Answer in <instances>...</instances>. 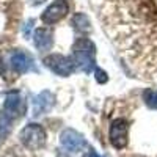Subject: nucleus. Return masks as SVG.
Here are the masks:
<instances>
[{
    "label": "nucleus",
    "instance_id": "obj_1",
    "mask_svg": "<svg viewBox=\"0 0 157 157\" xmlns=\"http://www.w3.org/2000/svg\"><path fill=\"white\" fill-rule=\"evenodd\" d=\"M72 60L75 68L83 72H91L96 63V46L88 38H78L72 46Z\"/></svg>",
    "mask_w": 157,
    "mask_h": 157
},
{
    "label": "nucleus",
    "instance_id": "obj_2",
    "mask_svg": "<svg viewBox=\"0 0 157 157\" xmlns=\"http://www.w3.org/2000/svg\"><path fill=\"white\" fill-rule=\"evenodd\" d=\"M19 138L25 148L36 151L46 145V130L43 129V126H39L36 123H30L21 130Z\"/></svg>",
    "mask_w": 157,
    "mask_h": 157
},
{
    "label": "nucleus",
    "instance_id": "obj_3",
    "mask_svg": "<svg viewBox=\"0 0 157 157\" xmlns=\"http://www.w3.org/2000/svg\"><path fill=\"white\" fill-rule=\"evenodd\" d=\"M44 64L57 75H61V77H68L74 72L75 69V63L71 57H66V55H60V54H52V55H47L44 58Z\"/></svg>",
    "mask_w": 157,
    "mask_h": 157
},
{
    "label": "nucleus",
    "instance_id": "obj_4",
    "mask_svg": "<svg viewBox=\"0 0 157 157\" xmlns=\"http://www.w3.org/2000/svg\"><path fill=\"white\" fill-rule=\"evenodd\" d=\"M8 66L16 74H25L35 69V60L33 57L25 50H13L8 55Z\"/></svg>",
    "mask_w": 157,
    "mask_h": 157
},
{
    "label": "nucleus",
    "instance_id": "obj_5",
    "mask_svg": "<svg viewBox=\"0 0 157 157\" xmlns=\"http://www.w3.org/2000/svg\"><path fill=\"white\" fill-rule=\"evenodd\" d=\"M69 13V2L68 0H55L54 3H50L44 13L41 14V21L46 25H54L57 22H60L63 17H66V14Z\"/></svg>",
    "mask_w": 157,
    "mask_h": 157
},
{
    "label": "nucleus",
    "instance_id": "obj_6",
    "mask_svg": "<svg viewBox=\"0 0 157 157\" xmlns=\"http://www.w3.org/2000/svg\"><path fill=\"white\" fill-rule=\"evenodd\" d=\"M127 132H129V124L123 118L115 120L110 126V143L113 148L123 149L127 145Z\"/></svg>",
    "mask_w": 157,
    "mask_h": 157
},
{
    "label": "nucleus",
    "instance_id": "obj_7",
    "mask_svg": "<svg viewBox=\"0 0 157 157\" xmlns=\"http://www.w3.org/2000/svg\"><path fill=\"white\" fill-rule=\"evenodd\" d=\"M2 113L6 115L8 118H11L13 121L25 113V102H24L22 96L17 93V91L8 93V96L5 99V104H3V112Z\"/></svg>",
    "mask_w": 157,
    "mask_h": 157
},
{
    "label": "nucleus",
    "instance_id": "obj_8",
    "mask_svg": "<svg viewBox=\"0 0 157 157\" xmlns=\"http://www.w3.org/2000/svg\"><path fill=\"white\" fill-rule=\"evenodd\" d=\"M60 143L64 149H68L71 152H78L82 151L86 145V141L83 138L82 134H78L77 130L74 129H66L63 130L61 135H60Z\"/></svg>",
    "mask_w": 157,
    "mask_h": 157
},
{
    "label": "nucleus",
    "instance_id": "obj_9",
    "mask_svg": "<svg viewBox=\"0 0 157 157\" xmlns=\"http://www.w3.org/2000/svg\"><path fill=\"white\" fill-rule=\"evenodd\" d=\"M55 104V96L54 93H50L49 90L41 91L39 94H36L32 101L33 105V116H41L44 113H47Z\"/></svg>",
    "mask_w": 157,
    "mask_h": 157
},
{
    "label": "nucleus",
    "instance_id": "obj_10",
    "mask_svg": "<svg viewBox=\"0 0 157 157\" xmlns=\"http://www.w3.org/2000/svg\"><path fill=\"white\" fill-rule=\"evenodd\" d=\"M33 43L38 50H41V52L49 50L52 47V44H54V32L46 27L36 29L35 35H33Z\"/></svg>",
    "mask_w": 157,
    "mask_h": 157
},
{
    "label": "nucleus",
    "instance_id": "obj_11",
    "mask_svg": "<svg viewBox=\"0 0 157 157\" xmlns=\"http://www.w3.org/2000/svg\"><path fill=\"white\" fill-rule=\"evenodd\" d=\"M72 27L75 32L78 33H90L91 32V22L88 19L86 14H83V13H77V14L72 16Z\"/></svg>",
    "mask_w": 157,
    "mask_h": 157
},
{
    "label": "nucleus",
    "instance_id": "obj_12",
    "mask_svg": "<svg viewBox=\"0 0 157 157\" xmlns=\"http://www.w3.org/2000/svg\"><path fill=\"white\" fill-rule=\"evenodd\" d=\"M143 101L149 109L157 110V90H146L143 93Z\"/></svg>",
    "mask_w": 157,
    "mask_h": 157
},
{
    "label": "nucleus",
    "instance_id": "obj_13",
    "mask_svg": "<svg viewBox=\"0 0 157 157\" xmlns=\"http://www.w3.org/2000/svg\"><path fill=\"white\" fill-rule=\"evenodd\" d=\"M94 74H96V80H98L99 83H105V82H107V74L104 72L102 69H96Z\"/></svg>",
    "mask_w": 157,
    "mask_h": 157
},
{
    "label": "nucleus",
    "instance_id": "obj_14",
    "mask_svg": "<svg viewBox=\"0 0 157 157\" xmlns=\"http://www.w3.org/2000/svg\"><path fill=\"white\" fill-rule=\"evenodd\" d=\"M44 2V0H30V3L33 5V6H36V5H41Z\"/></svg>",
    "mask_w": 157,
    "mask_h": 157
},
{
    "label": "nucleus",
    "instance_id": "obj_15",
    "mask_svg": "<svg viewBox=\"0 0 157 157\" xmlns=\"http://www.w3.org/2000/svg\"><path fill=\"white\" fill-rule=\"evenodd\" d=\"M90 157H102V155H99V154L94 152V151H91V152H90Z\"/></svg>",
    "mask_w": 157,
    "mask_h": 157
}]
</instances>
